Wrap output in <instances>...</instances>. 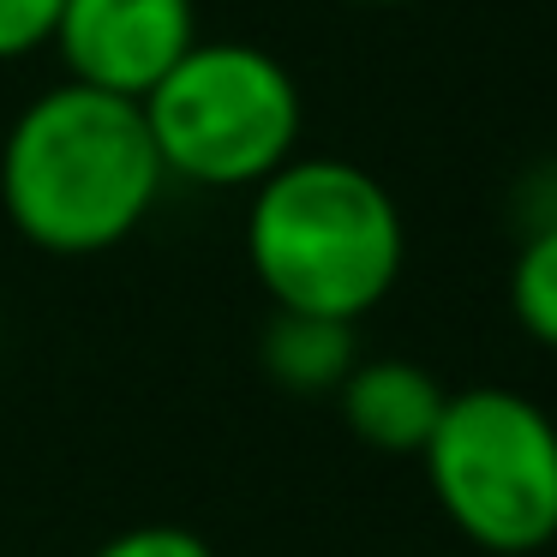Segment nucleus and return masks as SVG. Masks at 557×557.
<instances>
[{
    "label": "nucleus",
    "instance_id": "6",
    "mask_svg": "<svg viewBox=\"0 0 557 557\" xmlns=\"http://www.w3.org/2000/svg\"><path fill=\"white\" fill-rule=\"evenodd\" d=\"M449 389L413 360H360L336 389L342 425L377 456H420Z\"/></svg>",
    "mask_w": 557,
    "mask_h": 557
},
{
    "label": "nucleus",
    "instance_id": "4",
    "mask_svg": "<svg viewBox=\"0 0 557 557\" xmlns=\"http://www.w3.org/2000/svg\"><path fill=\"white\" fill-rule=\"evenodd\" d=\"M138 109L157 138L162 174L186 186H210V193L246 186L252 193L282 162L300 157V85L258 42L198 37Z\"/></svg>",
    "mask_w": 557,
    "mask_h": 557
},
{
    "label": "nucleus",
    "instance_id": "5",
    "mask_svg": "<svg viewBox=\"0 0 557 557\" xmlns=\"http://www.w3.org/2000/svg\"><path fill=\"white\" fill-rule=\"evenodd\" d=\"M193 42V0H66L49 49L66 61L73 85L145 102Z\"/></svg>",
    "mask_w": 557,
    "mask_h": 557
},
{
    "label": "nucleus",
    "instance_id": "3",
    "mask_svg": "<svg viewBox=\"0 0 557 557\" xmlns=\"http://www.w3.org/2000/svg\"><path fill=\"white\" fill-rule=\"evenodd\" d=\"M444 521L485 557L557 540V420L509 384L456 389L420 449Z\"/></svg>",
    "mask_w": 557,
    "mask_h": 557
},
{
    "label": "nucleus",
    "instance_id": "10",
    "mask_svg": "<svg viewBox=\"0 0 557 557\" xmlns=\"http://www.w3.org/2000/svg\"><path fill=\"white\" fill-rule=\"evenodd\" d=\"M90 557H216L205 533L174 528V521H145V528H126L114 540H102Z\"/></svg>",
    "mask_w": 557,
    "mask_h": 557
},
{
    "label": "nucleus",
    "instance_id": "1",
    "mask_svg": "<svg viewBox=\"0 0 557 557\" xmlns=\"http://www.w3.org/2000/svg\"><path fill=\"white\" fill-rule=\"evenodd\" d=\"M162 181L145 109L73 78L42 90L0 145V210L54 258L121 246L162 198Z\"/></svg>",
    "mask_w": 557,
    "mask_h": 557
},
{
    "label": "nucleus",
    "instance_id": "7",
    "mask_svg": "<svg viewBox=\"0 0 557 557\" xmlns=\"http://www.w3.org/2000/svg\"><path fill=\"white\" fill-rule=\"evenodd\" d=\"M264 372L276 377L294 396H324V389H342V377L360 366V342H354V324H336V318H306V312H276L264 324Z\"/></svg>",
    "mask_w": 557,
    "mask_h": 557
},
{
    "label": "nucleus",
    "instance_id": "12",
    "mask_svg": "<svg viewBox=\"0 0 557 557\" xmlns=\"http://www.w3.org/2000/svg\"><path fill=\"white\" fill-rule=\"evenodd\" d=\"M348 7H408V0H348Z\"/></svg>",
    "mask_w": 557,
    "mask_h": 557
},
{
    "label": "nucleus",
    "instance_id": "2",
    "mask_svg": "<svg viewBox=\"0 0 557 557\" xmlns=\"http://www.w3.org/2000/svg\"><path fill=\"white\" fill-rule=\"evenodd\" d=\"M246 264L276 312L360 324L408 264V228L377 174L342 157H294L252 186Z\"/></svg>",
    "mask_w": 557,
    "mask_h": 557
},
{
    "label": "nucleus",
    "instance_id": "9",
    "mask_svg": "<svg viewBox=\"0 0 557 557\" xmlns=\"http://www.w3.org/2000/svg\"><path fill=\"white\" fill-rule=\"evenodd\" d=\"M66 0H0V61H25L49 49Z\"/></svg>",
    "mask_w": 557,
    "mask_h": 557
},
{
    "label": "nucleus",
    "instance_id": "8",
    "mask_svg": "<svg viewBox=\"0 0 557 557\" xmlns=\"http://www.w3.org/2000/svg\"><path fill=\"white\" fill-rule=\"evenodd\" d=\"M509 318L540 348H557V228L521 234L509 258Z\"/></svg>",
    "mask_w": 557,
    "mask_h": 557
},
{
    "label": "nucleus",
    "instance_id": "11",
    "mask_svg": "<svg viewBox=\"0 0 557 557\" xmlns=\"http://www.w3.org/2000/svg\"><path fill=\"white\" fill-rule=\"evenodd\" d=\"M516 222L521 234L533 228H557V162H540L516 181Z\"/></svg>",
    "mask_w": 557,
    "mask_h": 557
}]
</instances>
